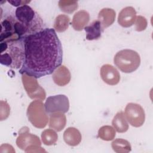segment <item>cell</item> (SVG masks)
<instances>
[{"instance_id": "6da1fadb", "label": "cell", "mask_w": 153, "mask_h": 153, "mask_svg": "<svg viewBox=\"0 0 153 153\" xmlns=\"http://www.w3.org/2000/svg\"><path fill=\"white\" fill-rule=\"evenodd\" d=\"M24 61L19 72L36 78L52 74L61 66L63 50L56 31L44 28L23 38Z\"/></svg>"}, {"instance_id": "7a4b0ae2", "label": "cell", "mask_w": 153, "mask_h": 153, "mask_svg": "<svg viewBox=\"0 0 153 153\" xmlns=\"http://www.w3.org/2000/svg\"><path fill=\"white\" fill-rule=\"evenodd\" d=\"M0 63L7 67L18 69L24 61V44L23 38L1 42Z\"/></svg>"}, {"instance_id": "3957f363", "label": "cell", "mask_w": 153, "mask_h": 153, "mask_svg": "<svg viewBox=\"0 0 153 153\" xmlns=\"http://www.w3.org/2000/svg\"><path fill=\"white\" fill-rule=\"evenodd\" d=\"M14 16L18 21L25 25L29 28L30 34L43 29L42 19L28 5L17 7L15 11Z\"/></svg>"}, {"instance_id": "277c9868", "label": "cell", "mask_w": 153, "mask_h": 153, "mask_svg": "<svg viewBox=\"0 0 153 153\" xmlns=\"http://www.w3.org/2000/svg\"><path fill=\"white\" fill-rule=\"evenodd\" d=\"M114 63L121 71L131 73L140 66V57L136 51L124 49L117 53L114 58Z\"/></svg>"}, {"instance_id": "5b68a950", "label": "cell", "mask_w": 153, "mask_h": 153, "mask_svg": "<svg viewBox=\"0 0 153 153\" xmlns=\"http://www.w3.org/2000/svg\"><path fill=\"white\" fill-rule=\"evenodd\" d=\"M27 117L28 120L35 127L42 128L48 121V117L44 105L40 100L32 102L27 107Z\"/></svg>"}, {"instance_id": "8992f818", "label": "cell", "mask_w": 153, "mask_h": 153, "mask_svg": "<svg viewBox=\"0 0 153 153\" xmlns=\"http://www.w3.org/2000/svg\"><path fill=\"white\" fill-rule=\"evenodd\" d=\"M22 80L23 87L32 99L42 100L45 98L46 93L44 89L38 84L36 78L27 74H22Z\"/></svg>"}, {"instance_id": "52a82bcc", "label": "cell", "mask_w": 153, "mask_h": 153, "mask_svg": "<svg viewBox=\"0 0 153 153\" xmlns=\"http://www.w3.org/2000/svg\"><path fill=\"white\" fill-rule=\"evenodd\" d=\"M127 121L134 127L142 126L145 120V113L143 108L135 103H128L124 111Z\"/></svg>"}, {"instance_id": "ba28073f", "label": "cell", "mask_w": 153, "mask_h": 153, "mask_svg": "<svg viewBox=\"0 0 153 153\" xmlns=\"http://www.w3.org/2000/svg\"><path fill=\"white\" fill-rule=\"evenodd\" d=\"M46 112L51 114L55 112L66 113L69 109L68 97L64 94H58L48 97L44 104Z\"/></svg>"}, {"instance_id": "9c48e42d", "label": "cell", "mask_w": 153, "mask_h": 153, "mask_svg": "<svg viewBox=\"0 0 153 153\" xmlns=\"http://www.w3.org/2000/svg\"><path fill=\"white\" fill-rule=\"evenodd\" d=\"M16 144L19 148L25 151L30 145L41 146V143L37 136L29 133L28 127H24L19 131V136L16 140Z\"/></svg>"}, {"instance_id": "30bf717a", "label": "cell", "mask_w": 153, "mask_h": 153, "mask_svg": "<svg viewBox=\"0 0 153 153\" xmlns=\"http://www.w3.org/2000/svg\"><path fill=\"white\" fill-rule=\"evenodd\" d=\"M102 79L110 85H117L120 80V75L118 70L111 65H103L100 71Z\"/></svg>"}, {"instance_id": "8fae6325", "label": "cell", "mask_w": 153, "mask_h": 153, "mask_svg": "<svg viewBox=\"0 0 153 153\" xmlns=\"http://www.w3.org/2000/svg\"><path fill=\"white\" fill-rule=\"evenodd\" d=\"M136 19L135 9L132 7H126L119 13L118 23L123 27H129L134 24Z\"/></svg>"}, {"instance_id": "7c38bea8", "label": "cell", "mask_w": 153, "mask_h": 153, "mask_svg": "<svg viewBox=\"0 0 153 153\" xmlns=\"http://www.w3.org/2000/svg\"><path fill=\"white\" fill-rule=\"evenodd\" d=\"M52 78L56 85L65 86L70 82L71 75L68 68L64 65H62L54 71Z\"/></svg>"}, {"instance_id": "4fadbf2b", "label": "cell", "mask_w": 153, "mask_h": 153, "mask_svg": "<svg viewBox=\"0 0 153 153\" xmlns=\"http://www.w3.org/2000/svg\"><path fill=\"white\" fill-rule=\"evenodd\" d=\"M90 20V14L85 10H80L73 16L72 26L74 30L80 31L84 29Z\"/></svg>"}, {"instance_id": "5bb4252c", "label": "cell", "mask_w": 153, "mask_h": 153, "mask_svg": "<svg viewBox=\"0 0 153 153\" xmlns=\"http://www.w3.org/2000/svg\"><path fill=\"white\" fill-rule=\"evenodd\" d=\"M115 16V11L112 8H105L99 11L97 20L100 22L103 30L113 24Z\"/></svg>"}, {"instance_id": "9a60e30c", "label": "cell", "mask_w": 153, "mask_h": 153, "mask_svg": "<svg viewBox=\"0 0 153 153\" xmlns=\"http://www.w3.org/2000/svg\"><path fill=\"white\" fill-rule=\"evenodd\" d=\"M63 139L66 144L75 146L79 145L82 136L79 131L75 127H68L63 133Z\"/></svg>"}, {"instance_id": "2e32d148", "label": "cell", "mask_w": 153, "mask_h": 153, "mask_svg": "<svg viewBox=\"0 0 153 153\" xmlns=\"http://www.w3.org/2000/svg\"><path fill=\"white\" fill-rule=\"evenodd\" d=\"M86 33V39L89 41L97 40L101 37L103 29L98 20L93 21L90 25L84 27Z\"/></svg>"}, {"instance_id": "e0dca14e", "label": "cell", "mask_w": 153, "mask_h": 153, "mask_svg": "<svg viewBox=\"0 0 153 153\" xmlns=\"http://www.w3.org/2000/svg\"><path fill=\"white\" fill-rule=\"evenodd\" d=\"M66 123V116L62 112L51 114L50 117L49 126L57 131H60L64 128Z\"/></svg>"}, {"instance_id": "ac0fdd59", "label": "cell", "mask_w": 153, "mask_h": 153, "mask_svg": "<svg viewBox=\"0 0 153 153\" xmlns=\"http://www.w3.org/2000/svg\"><path fill=\"white\" fill-rule=\"evenodd\" d=\"M112 124L114 129L118 133L126 132L128 129V123L122 111H120L115 114L112 120Z\"/></svg>"}, {"instance_id": "d6986e66", "label": "cell", "mask_w": 153, "mask_h": 153, "mask_svg": "<svg viewBox=\"0 0 153 153\" xmlns=\"http://www.w3.org/2000/svg\"><path fill=\"white\" fill-rule=\"evenodd\" d=\"M113 150L117 153H127L131 151V146L127 140L118 138L114 140L111 143Z\"/></svg>"}, {"instance_id": "ffe728a7", "label": "cell", "mask_w": 153, "mask_h": 153, "mask_svg": "<svg viewBox=\"0 0 153 153\" xmlns=\"http://www.w3.org/2000/svg\"><path fill=\"white\" fill-rule=\"evenodd\" d=\"M70 18L65 14H60L56 17L54 29L58 32H65L69 26Z\"/></svg>"}, {"instance_id": "44dd1931", "label": "cell", "mask_w": 153, "mask_h": 153, "mask_svg": "<svg viewBox=\"0 0 153 153\" xmlns=\"http://www.w3.org/2000/svg\"><path fill=\"white\" fill-rule=\"evenodd\" d=\"M57 139V134L53 129H45L41 133L42 142L45 145L50 146L55 144Z\"/></svg>"}, {"instance_id": "7402d4cb", "label": "cell", "mask_w": 153, "mask_h": 153, "mask_svg": "<svg viewBox=\"0 0 153 153\" xmlns=\"http://www.w3.org/2000/svg\"><path fill=\"white\" fill-rule=\"evenodd\" d=\"M115 130L110 126H103L98 131V137L102 140L109 141L114 139Z\"/></svg>"}, {"instance_id": "603a6c76", "label": "cell", "mask_w": 153, "mask_h": 153, "mask_svg": "<svg viewBox=\"0 0 153 153\" xmlns=\"http://www.w3.org/2000/svg\"><path fill=\"white\" fill-rule=\"evenodd\" d=\"M59 7L63 12L71 14L78 8V4L76 1L60 0L59 1Z\"/></svg>"}, {"instance_id": "cb8c5ba5", "label": "cell", "mask_w": 153, "mask_h": 153, "mask_svg": "<svg viewBox=\"0 0 153 153\" xmlns=\"http://www.w3.org/2000/svg\"><path fill=\"white\" fill-rule=\"evenodd\" d=\"M0 119L1 121L6 120L10 113V108L9 105L6 101H1V108H0Z\"/></svg>"}, {"instance_id": "d4e9b609", "label": "cell", "mask_w": 153, "mask_h": 153, "mask_svg": "<svg viewBox=\"0 0 153 153\" xmlns=\"http://www.w3.org/2000/svg\"><path fill=\"white\" fill-rule=\"evenodd\" d=\"M135 29L136 31L140 32L144 30L147 27V20L145 17L142 16H138L135 21Z\"/></svg>"}, {"instance_id": "484cf974", "label": "cell", "mask_w": 153, "mask_h": 153, "mask_svg": "<svg viewBox=\"0 0 153 153\" xmlns=\"http://www.w3.org/2000/svg\"><path fill=\"white\" fill-rule=\"evenodd\" d=\"M25 152H46L39 145H30L27 147L25 150Z\"/></svg>"}, {"instance_id": "4316f807", "label": "cell", "mask_w": 153, "mask_h": 153, "mask_svg": "<svg viewBox=\"0 0 153 153\" xmlns=\"http://www.w3.org/2000/svg\"><path fill=\"white\" fill-rule=\"evenodd\" d=\"M10 4H11L14 7H17L19 5H27V4L29 3L30 1H20V0H12V1H8ZM22 6V5H21Z\"/></svg>"}]
</instances>
